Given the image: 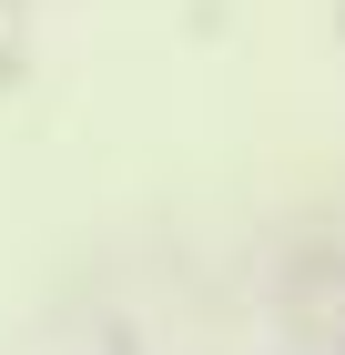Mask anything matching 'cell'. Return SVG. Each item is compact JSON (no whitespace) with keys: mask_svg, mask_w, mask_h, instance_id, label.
Returning <instances> with one entry per match:
<instances>
[]
</instances>
